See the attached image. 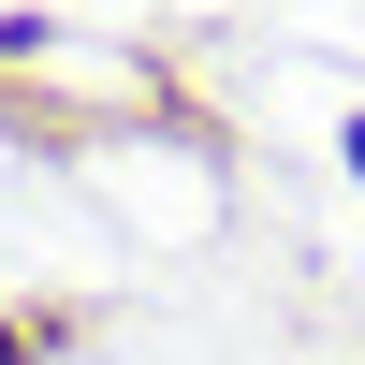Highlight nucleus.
I'll list each match as a JSON object with an SVG mask.
<instances>
[{"label": "nucleus", "instance_id": "obj_1", "mask_svg": "<svg viewBox=\"0 0 365 365\" xmlns=\"http://www.w3.org/2000/svg\"><path fill=\"white\" fill-rule=\"evenodd\" d=\"M0 365H29V351H15V336H0Z\"/></svg>", "mask_w": 365, "mask_h": 365}, {"label": "nucleus", "instance_id": "obj_2", "mask_svg": "<svg viewBox=\"0 0 365 365\" xmlns=\"http://www.w3.org/2000/svg\"><path fill=\"white\" fill-rule=\"evenodd\" d=\"M351 175H365V132H351Z\"/></svg>", "mask_w": 365, "mask_h": 365}]
</instances>
